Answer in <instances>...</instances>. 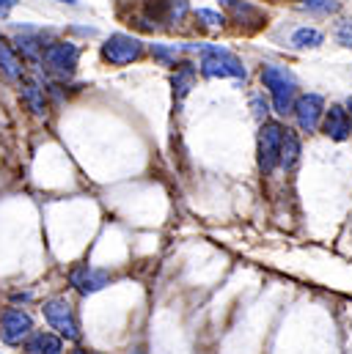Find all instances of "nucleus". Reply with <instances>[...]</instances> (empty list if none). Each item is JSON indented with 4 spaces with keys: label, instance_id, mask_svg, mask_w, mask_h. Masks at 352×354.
Segmentation results:
<instances>
[{
    "label": "nucleus",
    "instance_id": "nucleus-1",
    "mask_svg": "<svg viewBox=\"0 0 352 354\" xmlns=\"http://www.w3.org/2000/svg\"><path fill=\"white\" fill-rule=\"evenodd\" d=\"M262 83H264V88L270 91V96H272L275 113H278V115L292 113V107H294V93H297V80H294V75H292L286 66H281V64H264Z\"/></svg>",
    "mask_w": 352,
    "mask_h": 354
},
{
    "label": "nucleus",
    "instance_id": "nucleus-2",
    "mask_svg": "<svg viewBox=\"0 0 352 354\" xmlns=\"http://www.w3.org/2000/svg\"><path fill=\"white\" fill-rule=\"evenodd\" d=\"M190 50L201 53V72L204 77H245V66L243 61L229 53L226 47H215V44H193Z\"/></svg>",
    "mask_w": 352,
    "mask_h": 354
},
{
    "label": "nucleus",
    "instance_id": "nucleus-3",
    "mask_svg": "<svg viewBox=\"0 0 352 354\" xmlns=\"http://www.w3.org/2000/svg\"><path fill=\"white\" fill-rule=\"evenodd\" d=\"M283 127L278 121H264L259 129V168L270 176L281 165V146H283Z\"/></svg>",
    "mask_w": 352,
    "mask_h": 354
},
{
    "label": "nucleus",
    "instance_id": "nucleus-4",
    "mask_svg": "<svg viewBox=\"0 0 352 354\" xmlns=\"http://www.w3.org/2000/svg\"><path fill=\"white\" fill-rule=\"evenodd\" d=\"M42 310H44L47 324H50L61 338H67V341H78L80 330H78V322H75V308L69 305L67 297H53V299H47Z\"/></svg>",
    "mask_w": 352,
    "mask_h": 354
},
{
    "label": "nucleus",
    "instance_id": "nucleus-5",
    "mask_svg": "<svg viewBox=\"0 0 352 354\" xmlns=\"http://www.w3.org/2000/svg\"><path fill=\"white\" fill-rule=\"evenodd\" d=\"M141 53H143L141 39H135V36H130V33H113V36L105 41V47H102L105 61H110L113 66H127V64L138 61Z\"/></svg>",
    "mask_w": 352,
    "mask_h": 354
},
{
    "label": "nucleus",
    "instance_id": "nucleus-6",
    "mask_svg": "<svg viewBox=\"0 0 352 354\" xmlns=\"http://www.w3.org/2000/svg\"><path fill=\"white\" fill-rule=\"evenodd\" d=\"M33 333V319L30 313L19 310V308H6L3 316H0V338L11 346L22 344L28 335Z\"/></svg>",
    "mask_w": 352,
    "mask_h": 354
},
{
    "label": "nucleus",
    "instance_id": "nucleus-7",
    "mask_svg": "<svg viewBox=\"0 0 352 354\" xmlns=\"http://www.w3.org/2000/svg\"><path fill=\"white\" fill-rule=\"evenodd\" d=\"M292 113L303 132H317V127L325 115V99L319 93H303V96H297Z\"/></svg>",
    "mask_w": 352,
    "mask_h": 354
},
{
    "label": "nucleus",
    "instance_id": "nucleus-8",
    "mask_svg": "<svg viewBox=\"0 0 352 354\" xmlns=\"http://www.w3.org/2000/svg\"><path fill=\"white\" fill-rule=\"evenodd\" d=\"M78 58H80V47L72 44V41H55V44H47L44 53H42V61H44L53 72H61V75L75 72Z\"/></svg>",
    "mask_w": 352,
    "mask_h": 354
},
{
    "label": "nucleus",
    "instance_id": "nucleus-9",
    "mask_svg": "<svg viewBox=\"0 0 352 354\" xmlns=\"http://www.w3.org/2000/svg\"><path fill=\"white\" fill-rule=\"evenodd\" d=\"M322 129H325V135H328L331 140H336V143L350 140L352 118H350V113H347V107L331 104V110H325V115H322Z\"/></svg>",
    "mask_w": 352,
    "mask_h": 354
},
{
    "label": "nucleus",
    "instance_id": "nucleus-10",
    "mask_svg": "<svg viewBox=\"0 0 352 354\" xmlns=\"http://www.w3.org/2000/svg\"><path fill=\"white\" fill-rule=\"evenodd\" d=\"M69 283H72L80 294H96L99 288H105V286L110 283V272L94 269V266H78V269H72Z\"/></svg>",
    "mask_w": 352,
    "mask_h": 354
},
{
    "label": "nucleus",
    "instance_id": "nucleus-11",
    "mask_svg": "<svg viewBox=\"0 0 352 354\" xmlns=\"http://www.w3.org/2000/svg\"><path fill=\"white\" fill-rule=\"evenodd\" d=\"M28 354H64V344L53 333H30V341L25 344Z\"/></svg>",
    "mask_w": 352,
    "mask_h": 354
},
{
    "label": "nucleus",
    "instance_id": "nucleus-12",
    "mask_svg": "<svg viewBox=\"0 0 352 354\" xmlns=\"http://www.w3.org/2000/svg\"><path fill=\"white\" fill-rule=\"evenodd\" d=\"M297 160H300V138L292 129H286L283 132V146H281V165L286 171H292L297 165Z\"/></svg>",
    "mask_w": 352,
    "mask_h": 354
},
{
    "label": "nucleus",
    "instance_id": "nucleus-13",
    "mask_svg": "<svg viewBox=\"0 0 352 354\" xmlns=\"http://www.w3.org/2000/svg\"><path fill=\"white\" fill-rule=\"evenodd\" d=\"M289 41H292V47H297V50H314V47H319V44L325 41V36H322V30H317V28H297Z\"/></svg>",
    "mask_w": 352,
    "mask_h": 354
},
{
    "label": "nucleus",
    "instance_id": "nucleus-14",
    "mask_svg": "<svg viewBox=\"0 0 352 354\" xmlns=\"http://www.w3.org/2000/svg\"><path fill=\"white\" fill-rule=\"evenodd\" d=\"M0 66H3V72H6L11 80H19V77H22V64H19V58L11 53L8 41H3V39H0Z\"/></svg>",
    "mask_w": 352,
    "mask_h": 354
},
{
    "label": "nucleus",
    "instance_id": "nucleus-15",
    "mask_svg": "<svg viewBox=\"0 0 352 354\" xmlns=\"http://www.w3.org/2000/svg\"><path fill=\"white\" fill-rule=\"evenodd\" d=\"M193 83H195V69H193V66H182V69L174 75L176 96H179V99H182V96H187L190 88H193Z\"/></svg>",
    "mask_w": 352,
    "mask_h": 354
},
{
    "label": "nucleus",
    "instance_id": "nucleus-16",
    "mask_svg": "<svg viewBox=\"0 0 352 354\" xmlns=\"http://www.w3.org/2000/svg\"><path fill=\"white\" fill-rule=\"evenodd\" d=\"M25 99H28V104H30V110H33L36 115L44 113V96H42L39 86H28V88H25Z\"/></svg>",
    "mask_w": 352,
    "mask_h": 354
},
{
    "label": "nucleus",
    "instance_id": "nucleus-17",
    "mask_svg": "<svg viewBox=\"0 0 352 354\" xmlns=\"http://www.w3.org/2000/svg\"><path fill=\"white\" fill-rule=\"evenodd\" d=\"M336 41L342 44V47H352V19H342V22H336Z\"/></svg>",
    "mask_w": 352,
    "mask_h": 354
},
{
    "label": "nucleus",
    "instance_id": "nucleus-18",
    "mask_svg": "<svg viewBox=\"0 0 352 354\" xmlns=\"http://www.w3.org/2000/svg\"><path fill=\"white\" fill-rule=\"evenodd\" d=\"M303 3L317 14H336L339 11V0H303Z\"/></svg>",
    "mask_w": 352,
    "mask_h": 354
},
{
    "label": "nucleus",
    "instance_id": "nucleus-19",
    "mask_svg": "<svg viewBox=\"0 0 352 354\" xmlns=\"http://www.w3.org/2000/svg\"><path fill=\"white\" fill-rule=\"evenodd\" d=\"M152 55H155L157 61H163L166 66H176V50H168V47H163V44H152Z\"/></svg>",
    "mask_w": 352,
    "mask_h": 354
},
{
    "label": "nucleus",
    "instance_id": "nucleus-20",
    "mask_svg": "<svg viewBox=\"0 0 352 354\" xmlns=\"http://www.w3.org/2000/svg\"><path fill=\"white\" fill-rule=\"evenodd\" d=\"M195 17H198V19H204L206 25H212V28L223 25V14H218V11H212V8H198V11H195Z\"/></svg>",
    "mask_w": 352,
    "mask_h": 354
},
{
    "label": "nucleus",
    "instance_id": "nucleus-21",
    "mask_svg": "<svg viewBox=\"0 0 352 354\" xmlns=\"http://www.w3.org/2000/svg\"><path fill=\"white\" fill-rule=\"evenodd\" d=\"M17 3H19V0H0V19H3V17H8V11H11Z\"/></svg>",
    "mask_w": 352,
    "mask_h": 354
},
{
    "label": "nucleus",
    "instance_id": "nucleus-22",
    "mask_svg": "<svg viewBox=\"0 0 352 354\" xmlns=\"http://www.w3.org/2000/svg\"><path fill=\"white\" fill-rule=\"evenodd\" d=\"M254 107H256V118H264V115H267V102L262 104L259 96H254Z\"/></svg>",
    "mask_w": 352,
    "mask_h": 354
},
{
    "label": "nucleus",
    "instance_id": "nucleus-23",
    "mask_svg": "<svg viewBox=\"0 0 352 354\" xmlns=\"http://www.w3.org/2000/svg\"><path fill=\"white\" fill-rule=\"evenodd\" d=\"M55 3H67V6H78V0H55Z\"/></svg>",
    "mask_w": 352,
    "mask_h": 354
},
{
    "label": "nucleus",
    "instance_id": "nucleus-24",
    "mask_svg": "<svg viewBox=\"0 0 352 354\" xmlns=\"http://www.w3.org/2000/svg\"><path fill=\"white\" fill-rule=\"evenodd\" d=\"M347 113H350V118H352V96L347 99Z\"/></svg>",
    "mask_w": 352,
    "mask_h": 354
},
{
    "label": "nucleus",
    "instance_id": "nucleus-25",
    "mask_svg": "<svg viewBox=\"0 0 352 354\" xmlns=\"http://www.w3.org/2000/svg\"><path fill=\"white\" fill-rule=\"evenodd\" d=\"M72 354H88V352H83V349H75Z\"/></svg>",
    "mask_w": 352,
    "mask_h": 354
},
{
    "label": "nucleus",
    "instance_id": "nucleus-26",
    "mask_svg": "<svg viewBox=\"0 0 352 354\" xmlns=\"http://www.w3.org/2000/svg\"><path fill=\"white\" fill-rule=\"evenodd\" d=\"M135 354H143V352H135Z\"/></svg>",
    "mask_w": 352,
    "mask_h": 354
}]
</instances>
